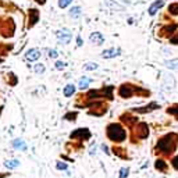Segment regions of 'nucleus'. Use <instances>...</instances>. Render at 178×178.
<instances>
[{"label": "nucleus", "instance_id": "obj_19", "mask_svg": "<svg viewBox=\"0 0 178 178\" xmlns=\"http://www.w3.org/2000/svg\"><path fill=\"white\" fill-rule=\"evenodd\" d=\"M96 68H98V64L96 63H86L85 66H84V70L85 71H93Z\"/></svg>", "mask_w": 178, "mask_h": 178}, {"label": "nucleus", "instance_id": "obj_8", "mask_svg": "<svg viewBox=\"0 0 178 178\" xmlns=\"http://www.w3.org/2000/svg\"><path fill=\"white\" fill-rule=\"evenodd\" d=\"M154 167H156V170L160 171V173H168V166H167L164 159H157V160L154 161Z\"/></svg>", "mask_w": 178, "mask_h": 178}, {"label": "nucleus", "instance_id": "obj_28", "mask_svg": "<svg viewBox=\"0 0 178 178\" xmlns=\"http://www.w3.org/2000/svg\"><path fill=\"white\" fill-rule=\"evenodd\" d=\"M57 168H59V170H66L67 166L66 164H63V163H57Z\"/></svg>", "mask_w": 178, "mask_h": 178}, {"label": "nucleus", "instance_id": "obj_6", "mask_svg": "<svg viewBox=\"0 0 178 178\" xmlns=\"http://www.w3.org/2000/svg\"><path fill=\"white\" fill-rule=\"evenodd\" d=\"M56 36H57V40H59L60 43L67 45V43H70V42H71L73 35H71V32L68 30H60V31H57Z\"/></svg>", "mask_w": 178, "mask_h": 178}, {"label": "nucleus", "instance_id": "obj_26", "mask_svg": "<svg viewBox=\"0 0 178 178\" xmlns=\"http://www.w3.org/2000/svg\"><path fill=\"white\" fill-rule=\"evenodd\" d=\"M71 2H73V0H59V6H60L61 8H66Z\"/></svg>", "mask_w": 178, "mask_h": 178}, {"label": "nucleus", "instance_id": "obj_23", "mask_svg": "<svg viewBox=\"0 0 178 178\" xmlns=\"http://www.w3.org/2000/svg\"><path fill=\"white\" fill-rule=\"evenodd\" d=\"M6 167H8V168H14L15 166H18L20 164V161L18 160H11V161H6Z\"/></svg>", "mask_w": 178, "mask_h": 178}, {"label": "nucleus", "instance_id": "obj_3", "mask_svg": "<svg viewBox=\"0 0 178 178\" xmlns=\"http://www.w3.org/2000/svg\"><path fill=\"white\" fill-rule=\"evenodd\" d=\"M120 96L124 99H128V98H132L134 95H141V96H149V92L148 90H143L142 88H138V86L132 85V84H124V85L120 86V90H118Z\"/></svg>", "mask_w": 178, "mask_h": 178}, {"label": "nucleus", "instance_id": "obj_13", "mask_svg": "<svg viewBox=\"0 0 178 178\" xmlns=\"http://www.w3.org/2000/svg\"><path fill=\"white\" fill-rule=\"evenodd\" d=\"M167 114H171V116H174V118L178 120V105H173V106H170L167 110Z\"/></svg>", "mask_w": 178, "mask_h": 178}, {"label": "nucleus", "instance_id": "obj_10", "mask_svg": "<svg viewBox=\"0 0 178 178\" xmlns=\"http://www.w3.org/2000/svg\"><path fill=\"white\" fill-rule=\"evenodd\" d=\"M39 57H40V51L38 49H31L25 53V59L28 61H35V60L39 59Z\"/></svg>", "mask_w": 178, "mask_h": 178}, {"label": "nucleus", "instance_id": "obj_7", "mask_svg": "<svg viewBox=\"0 0 178 178\" xmlns=\"http://www.w3.org/2000/svg\"><path fill=\"white\" fill-rule=\"evenodd\" d=\"M166 17L168 20H171V18L174 17H178V2H173L171 4L167 6V11H166Z\"/></svg>", "mask_w": 178, "mask_h": 178}, {"label": "nucleus", "instance_id": "obj_15", "mask_svg": "<svg viewBox=\"0 0 178 178\" xmlns=\"http://www.w3.org/2000/svg\"><path fill=\"white\" fill-rule=\"evenodd\" d=\"M70 17H73V18H79L81 15H82V13H81V8L79 7H73L70 10Z\"/></svg>", "mask_w": 178, "mask_h": 178}, {"label": "nucleus", "instance_id": "obj_21", "mask_svg": "<svg viewBox=\"0 0 178 178\" xmlns=\"http://www.w3.org/2000/svg\"><path fill=\"white\" fill-rule=\"evenodd\" d=\"M168 40H170V45H174V46H178V31H177L175 34H174L173 36H171Z\"/></svg>", "mask_w": 178, "mask_h": 178}, {"label": "nucleus", "instance_id": "obj_27", "mask_svg": "<svg viewBox=\"0 0 178 178\" xmlns=\"http://www.w3.org/2000/svg\"><path fill=\"white\" fill-rule=\"evenodd\" d=\"M54 67H56L57 70H63L64 67H66V64H64V63H61V61H57V63H56V66H54Z\"/></svg>", "mask_w": 178, "mask_h": 178}, {"label": "nucleus", "instance_id": "obj_5", "mask_svg": "<svg viewBox=\"0 0 178 178\" xmlns=\"http://www.w3.org/2000/svg\"><path fill=\"white\" fill-rule=\"evenodd\" d=\"M134 135L139 141H141V139H146L149 135V127H148L146 122H138L137 127H135Z\"/></svg>", "mask_w": 178, "mask_h": 178}, {"label": "nucleus", "instance_id": "obj_11", "mask_svg": "<svg viewBox=\"0 0 178 178\" xmlns=\"http://www.w3.org/2000/svg\"><path fill=\"white\" fill-rule=\"evenodd\" d=\"M120 53H121V50H120V49H114V47H111V49H107V50L103 51L102 57H103V59H110V57L120 56Z\"/></svg>", "mask_w": 178, "mask_h": 178}, {"label": "nucleus", "instance_id": "obj_18", "mask_svg": "<svg viewBox=\"0 0 178 178\" xmlns=\"http://www.w3.org/2000/svg\"><path fill=\"white\" fill-rule=\"evenodd\" d=\"M74 92H75V88H74V85H67L66 88H64V96H71Z\"/></svg>", "mask_w": 178, "mask_h": 178}, {"label": "nucleus", "instance_id": "obj_4", "mask_svg": "<svg viewBox=\"0 0 178 178\" xmlns=\"http://www.w3.org/2000/svg\"><path fill=\"white\" fill-rule=\"evenodd\" d=\"M178 31V21H171V22H166L160 30L157 31V35L163 39H170L174 34Z\"/></svg>", "mask_w": 178, "mask_h": 178}, {"label": "nucleus", "instance_id": "obj_24", "mask_svg": "<svg viewBox=\"0 0 178 178\" xmlns=\"http://www.w3.org/2000/svg\"><path fill=\"white\" fill-rule=\"evenodd\" d=\"M34 71L38 74H42L45 71V66L43 64H36V66H34Z\"/></svg>", "mask_w": 178, "mask_h": 178}, {"label": "nucleus", "instance_id": "obj_16", "mask_svg": "<svg viewBox=\"0 0 178 178\" xmlns=\"http://www.w3.org/2000/svg\"><path fill=\"white\" fill-rule=\"evenodd\" d=\"M90 82H92V79H90V78H88V77H82L81 81H79V84H78V86L81 89H84V88H86Z\"/></svg>", "mask_w": 178, "mask_h": 178}, {"label": "nucleus", "instance_id": "obj_22", "mask_svg": "<svg viewBox=\"0 0 178 178\" xmlns=\"http://www.w3.org/2000/svg\"><path fill=\"white\" fill-rule=\"evenodd\" d=\"M171 167H173L175 171H178V154L174 157H171Z\"/></svg>", "mask_w": 178, "mask_h": 178}, {"label": "nucleus", "instance_id": "obj_25", "mask_svg": "<svg viewBox=\"0 0 178 178\" xmlns=\"http://www.w3.org/2000/svg\"><path fill=\"white\" fill-rule=\"evenodd\" d=\"M128 174H129V170H128L127 167L121 168V171H120V178H127Z\"/></svg>", "mask_w": 178, "mask_h": 178}, {"label": "nucleus", "instance_id": "obj_2", "mask_svg": "<svg viewBox=\"0 0 178 178\" xmlns=\"http://www.w3.org/2000/svg\"><path fill=\"white\" fill-rule=\"evenodd\" d=\"M107 138L116 143H121L127 138V132L120 124H110L107 127Z\"/></svg>", "mask_w": 178, "mask_h": 178}, {"label": "nucleus", "instance_id": "obj_17", "mask_svg": "<svg viewBox=\"0 0 178 178\" xmlns=\"http://www.w3.org/2000/svg\"><path fill=\"white\" fill-rule=\"evenodd\" d=\"M166 66L170 70H178V60H168L166 61Z\"/></svg>", "mask_w": 178, "mask_h": 178}, {"label": "nucleus", "instance_id": "obj_29", "mask_svg": "<svg viewBox=\"0 0 178 178\" xmlns=\"http://www.w3.org/2000/svg\"><path fill=\"white\" fill-rule=\"evenodd\" d=\"M49 54H50V57H53V59L57 57V51H54V50H49Z\"/></svg>", "mask_w": 178, "mask_h": 178}, {"label": "nucleus", "instance_id": "obj_9", "mask_svg": "<svg viewBox=\"0 0 178 178\" xmlns=\"http://www.w3.org/2000/svg\"><path fill=\"white\" fill-rule=\"evenodd\" d=\"M163 6H164V0H156V2L152 3V6L149 7V14L154 15L161 7H163Z\"/></svg>", "mask_w": 178, "mask_h": 178}, {"label": "nucleus", "instance_id": "obj_1", "mask_svg": "<svg viewBox=\"0 0 178 178\" xmlns=\"http://www.w3.org/2000/svg\"><path fill=\"white\" fill-rule=\"evenodd\" d=\"M178 148V134L177 132H167L161 135L157 139L154 145V154L159 156V159H171L173 154L175 153Z\"/></svg>", "mask_w": 178, "mask_h": 178}, {"label": "nucleus", "instance_id": "obj_12", "mask_svg": "<svg viewBox=\"0 0 178 178\" xmlns=\"http://www.w3.org/2000/svg\"><path fill=\"white\" fill-rule=\"evenodd\" d=\"M103 40L105 39H103L102 34H99V32H93L89 36V42H92V43H95V45H102Z\"/></svg>", "mask_w": 178, "mask_h": 178}, {"label": "nucleus", "instance_id": "obj_14", "mask_svg": "<svg viewBox=\"0 0 178 178\" xmlns=\"http://www.w3.org/2000/svg\"><path fill=\"white\" fill-rule=\"evenodd\" d=\"M153 109H159V105L157 103H152V105H148L146 107H142V109H138V110H135V111H138V113H148L149 110H153Z\"/></svg>", "mask_w": 178, "mask_h": 178}, {"label": "nucleus", "instance_id": "obj_20", "mask_svg": "<svg viewBox=\"0 0 178 178\" xmlns=\"http://www.w3.org/2000/svg\"><path fill=\"white\" fill-rule=\"evenodd\" d=\"M13 146L15 149H25V143H24V141H21V139H17V141L13 142Z\"/></svg>", "mask_w": 178, "mask_h": 178}]
</instances>
